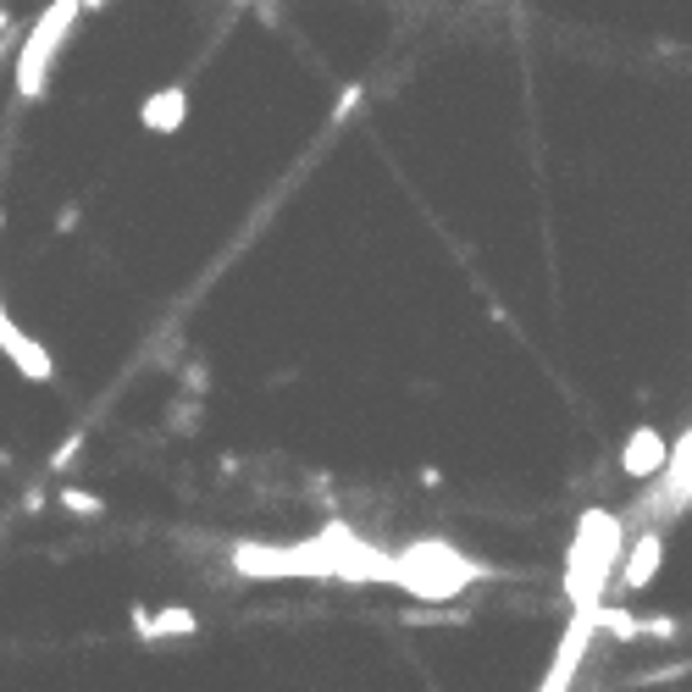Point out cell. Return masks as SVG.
<instances>
[{
    "label": "cell",
    "instance_id": "cell-1",
    "mask_svg": "<svg viewBox=\"0 0 692 692\" xmlns=\"http://www.w3.org/2000/svg\"><path fill=\"white\" fill-rule=\"evenodd\" d=\"M620 549H626L620 515L582 510V521L571 532V549H565V576H560L571 609H598L604 604V582L620 571Z\"/></svg>",
    "mask_w": 692,
    "mask_h": 692
},
{
    "label": "cell",
    "instance_id": "cell-2",
    "mask_svg": "<svg viewBox=\"0 0 692 692\" xmlns=\"http://www.w3.org/2000/svg\"><path fill=\"white\" fill-rule=\"evenodd\" d=\"M388 582L405 587V593H416V598H427V604H449L455 593H466L477 582V565L460 560L449 543L427 537V543H411L405 554H394Z\"/></svg>",
    "mask_w": 692,
    "mask_h": 692
},
{
    "label": "cell",
    "instance_id": "cell-3",
    "mask_svg": "<svg viewBox=\"0 0 692 692\" xmlns=\"http://www.w3.org/2000/svg\"><path fill=\"white\" fill-rule=\"evenodd\" d=\"M78 12H84V0H51V7L40 12V23L29 29V40H23V51H18V95H23V100H40V95H45L51 67H56V56H62V40L73 34Z\"/></svg>",
    "mask_w": 692,
    "mask_h": 692
},
{
    "label": "cell",
    "instance_id": "cell-4",
    "mask_svg": "<svg viewBox=\"0 0 692 692\" xmlns=\"http://www.w3.org/2000/svg\"><path fill=\"white\" fill-rule=\"evenodd\" d=\"M593 631H598V620H593V609H571V620H565V631H560V642H554V659H549V670H543V692H560V686H571L576 681V670H582V659H587V648H593Z\"/></svg>",
    "mask_w": 692,
    "mask_h": 692
},
{
    "label": "cell",
    "instance_id": "cell-5",
    "mask_svg": "<svg viewBox=\"0 0 692 692\" xmlns=\"http://www.w3.org/2000/svg\"><path fill=\"white\" fill-rule=\"evenodd\" d=\"M0 355H7L29 383H51L56 377V361H51V350L40 338H29L18 321H12V310H7V299H0Z\"/></svg>",
    "mask_w": 692,
    "mask_h": 692
},
{
    "label": "cell",
    "instance_id": "cell-6",
    "mask_svg": "<svg viewBox=\"0 0 692 692\" xmlns=\"http://www.w3.org/2000/svg\"><path fill=\"white\" fill-rule=\"evenodd\" d=\"M620 471H626L631 482H648V477L670 471V444H664V433H659V427H631L626 444H620Z\"/></svg>",
    "mask_w": 692,
    "mask_h": 692
},
{
    "label": "cell",
    "instance_id": "cell-7",
    "mask_svg": "<svg viewBox=\"0 0 692 692\" xmlns=\"http://www.w3.org/2000/svg\"><path fill=\"white\" fill-rule=\"evenodd\" d=\"M659 565H664V537H659V526H648V532L631 537V549H626V560H620L615 576H620L626 593H648L653 576H659Z\"/></svg>",
    "mask_w": 692,
    "mask_h": 692
},
{
    "label": "cell",
    "instance_id": "cell-8",
    "mask_svg": "<svg viewBox=\"0 0 692 692\" xmlns=\"http://www.w3.org/2000/svg\"><path fill=\"white\" fill-rule=\"evenodd\" d=\"M139 123H145V134H178V128L189 123V89H183V84L156 89V95L139 106Z\"/></svg>",
    "mask_w": 692,
    "mask_h": 692
},
{
    "label": "cell",
    "instance_id": "cell-9",
    "mask_svg": "<svg viewBox=\"0 0 692 692\" xmlns=\"http://www.w3.org/2000/svg\"><path fill=\"white\" fill-rule=\"evenodd\" d=\"M134 626L145 631V637H194L200 631V620H194V609H183V604H172V609H156V615H134Z\"/></svg>",
    "mask_w": 692,
    "mask_h": 692
},
{
    "label": "cell",
    "instance_id": "cell-10",
    "mask_svg": "<svg viewBox=\"0 0 692 692\" xmlns=\"http://www.w3.org/2000/svg\"><path fill=\"white\" fill-rule=\"evenodd\" d=\"M593 620H598V631H609V637H620V642L642 637V620H637L631 609H620V604H598V609H593Z\"/></svg>",
    "mask_w": 692,
    "mask_h": 692
},
{
    "label": "cell",
    "instance_id": "cell-11",
    "mask_svg": "<svg viewBox=\"0 0 692 692\" xmlns=\"http://www.w3.org/2000/svg\"><path fill=\"white\" fill-rule=\"evenodd\" d=\"M56 504H62V510H78V515H100V510H106L89 488H62V493H56Z\"/></svg>",
    "mask_w": 692,
    "mask_h": 692
},
{
    "label": "cell",
    "instance_id": "cell-12",
    "mask_svg": "<svg viewBox=\"0 0 692 692\" xmlns=\"http://www.w3.org/2000/svg\"><path fill=\"white\" fill-rule=\"evenodd\" d=\"M681 626L670 620V615H653V620H642V637H675Z\"/></svg>",
    "mask_w": 692,
    "mask_h": 692
},
{
    "label": "cell",
    "instance_id": "cell-13",
    "mask_svg": "<svg viewBox=\"0 0 692 692\" xmlns=\"http://www.w3.org/2000/svg\"><path fill=\"white\" fill-rule=\"evenodd\" d=\"M355 106H361V89H343V100H338V111H332V117H350Z\"/></svg>",
    "mask_w": 692,
    "mask_h": 692
},
{
    "label": "cell",
    "instance_id": "cell-14",
    "mask_svg": "<svg viewBox=\"0 0 692 692\" xmlns=\"http://www.w3.org/2000/svg\"><path fill=\"white\" fill-rule=\"evenodd\" d=\"M0 29H7V7H0Z\"/></svg>",
    "mask_w": 692,
    "mask_h": 692
}]
</instances>
